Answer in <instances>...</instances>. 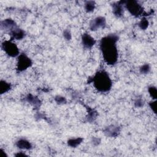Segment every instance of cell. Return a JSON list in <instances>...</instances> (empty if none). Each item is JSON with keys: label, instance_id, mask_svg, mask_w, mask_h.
<instances>
[{"label": "cell", "instance_id": "cell-1", "mask_svg": "<svg viewBox=\"0 0 157 157\" xmlns=\"http://www.w3.org/2000/svg\"><path fill=\"white\" fill-rule=\"evenodd\" d=\"M118 37L116 35H109L104 37L101 41L100 48L105 62L109 64L117 62L118 52L116 42Z\"/></svg>", "mask_w": 157, "mask_h": 157}, {"label": "cell", "instance_id": "cell-2", "mask_svg": "<svg viewBox=\"0 0 157 157\" xmlns=\"http://www.w3.org/2000/svg\"><path fill=\"white\" fill-rule=\"evenodd\" d=\"M93 82L97 90L100 91H107L112 86V81L108 74L104 71L97 73L93 77Z\"/></svg>", "mask_w": 157, "mask_h": 157}, {"label": "cell", "instance_id": "cell-3", "mask_svg": "<svg viewBox=\"0 0 157 157\" xmlns=\"http://www.w3.org/2000/svg\"><path fill=\"white\" fill-rule=\"evenodd\" d=\"M2 47L4 52L10 57H15L19 55V51L17 46L10 41H4L3 43Z\"/></svg>", "mask_w": 157, "mask_h": 157}, {"label": "cell", "instance_id": "cell-4", "mask_svg": "<svg viewBox=\"0 0 157 157\" xmlns=\"http://www.w3.org/2000/svg\"><path fill=\"white\" fill-rule=\"evenodd\" d=\"M31 64L32 63L31 59L25 54H20L18 59L17 69L19 70L20 71H24V70L30 67Z\"/></svg>", "mask_w": 157, "mask_h": 157}, {"label": "cell", "instance_id": "cell-5", "mask_svg": "<svg viewBox=\"0 0 157 157\" xmlns=\"http://www.w3.org/2000/svg\"><path fill=\"white\" fill-rule=\"evenodd\" d=\"M126 8L132 15L138 16L142 12V8L136 1H128L126 4Z\"/></svg>", "mask_w": 157, "mask_h": 157}, {"label": "cell", "instance_id": "cell-6", "mask_svg": "<svg viewBox=\"0 0 157 157\" xmlns=\"http://www.w3.org/2000/svg\"><path fill=\"white\" fill-rule=\"evenodd\" d=\"M105 25L106 19L102 17H98L92 21L90 24V28L92 31H95L101 27H104Z\"/></svg>", "mask_w": 157, "mask_h": 157}, {"label": "cell", "instance_id": "cell-7", "mask_svg": "<svg viewBox=\"0 0 157 157\" xmlns=\"http://www.w3.org/2000/svg\"><path fill=\"white\" fill-rule=\"evenodd\" d=\"M82 44L83 46L87 48H90L93 47L95 44V40L91 36L88 34H84L82 36Z\"/></svg>", "mask_w": 157, "mask_h": 157}, {"label": "cell", "instance_id": "cell-8", "mask_svg": "<svg viewBox=\"0 0 157 157\" xmlns=\"http://www.w3.org/2000/svg\"><path fill=\"white\" fill-rule=\"evenodd\" d=\"M16 145L19 148L24 150H29L31 148V144L30 142L27 140L24 139L19 140L16 143Z\"/></svg>", "mask_w": 157, "mask_h": 157}, {"label": "cell", "instance_id": "cell-9", "mask_svg": "<svg viewBox=\"0 0 157 157\" xmlns=\"http://www.w3.org/2000/svg\"><path fill=\"white\" fill-rule=\"evenodd\" d=\"M1 26L6 30H11V31L16 28L15 24L11 19H6L2 21Z\"/></svg>", "mask_w": 157, "mask_h": 157}, {"label": "cell", "instance_id": "cell-10", "mask_svg": "<svg viewBox=\"0 0 157 157\" xmlns=\"http://www.w3.org/2000/svg\"><path fill=\"white\" fill-rule=\"evenodd\" d=\"M11 34L13 36V38L19 40L21 38H23L24 36V32L21 31L19 28H15L14 30L11 31Z\"/></svg>", "mask_w": 157, "mask_h": 157}, {"label": "cell", "instance_id": "cell-11", "mask_svg": "<svg viewBox=\"0 0 157 157\" xmlns=\"http://www.w3.org/2000/svg\"><path fill=\"white\" fill-rule=\"evenodd\" d=\"M10 89V85L9 83L4 80L1 81V84H0V93H1V94L6 93Z\"/></svg>", "mask_w": 157, "mask_h": 157}, {"label": "cell", "instance_id": "cell-12", "mask_svg": "<svg viewBox=\"0 0 157 157\" xmlns=\"http://www.w3.org/2000/svg\"><path fill=\"white\" fill-rule=\"evenodd\" d=\"M83 139L82 138H74V139H71L68 140V144L69 146H71L72 147H76L81 142H82Z\"/></svg>", "mask_w": 157, "mask_h": 157}, {"label": "cell", "instance_id": "cell-13", "mask_svg": "<svg viewBox=\"0 0 157 157\" xmlns=\"http://www.w3.org/2000/svg\"><path fill=\"white\" fill-rule=\"evenodd\" d=\"M119 131L117 127H111V128H108L106 130V133L107 134L108 136H116V135L118 134Z\"/></svg>", "mask_w": 157, "mask_h": 157}, {"label": "cell", "instance_id": "cell-14", "mask_svg": "<svg viewBox=\"0 0 157 157\" xmlns=\"http://www.w3.org/2000/svg\"><path fill=\"white\" fill-rule=\"evenodd\" d=\"M113 12L118 17L121 16L123 14V7L122 4H118L114 6V7H113Z\"/></svg>", "mask_w": 157, "mask_h": 157}, {"label": "cell", "instance_id": "cell-15", "mask_svg": "<svg viewBox=\"0 0 157 157\" xmlns=\"http://www.w3.org/2000/svg\"><path fill=\"white\" fill-rule=\"evenodd\" d=\"M95 9V3L93 1H88L85 4V9L87 12H92Z\"/></svg>", "mask_w": 157, "mask_h": 157}, {"label": "cell", "instance_id": "cell-16", "mask_svg": "<svg viewBox=\"0 0 157 157\" xmlns=\"http://www.w3.org/2000/svg\"><path fill=\"white\" fill-rule=\"evenodd\" d=\"M150 71V66L149 64H145L140 68V71L142 74H147Z\"/></svg>", "mask_w": 157, "mask_h": 157}, {"label": "cell", "instance_id": "cell-17", "mask_svg": "<svg viewBox=\"0 0 157 157\" xmlns=\"http://www.w3.org/2000/svg\"><path fill=\"white\" fill-rule=\"evenodd\" d=\"M148 25H149V21L147 19H142V20L140 21V22L139 23L140 27L141 28V29H143V30H145L146 28H147L148 27Z\"/></svg>", "mask_w": 157, "mask_h": 157}, {"label": "cell", "instance_id": "cell-18", "mask_svg": "<svg viewBox=\"0 0 157 157\" xmlns=\"http://www.w3.org/2000/svg\"><path fill=\"white\" fill-rule=\"evenodd\" d=\"M149 91L151 96L153 97L154 99L156 98L157 91H156V89L155 87H154V86H151V87H150L149 89Z\"/></svg>", "mask_w": 157, "mask_h": 157}, {"label": "cell", "instance_id": "cell-19", "mask_svg": "<svg viewBox=\"0 0 157 157\" xmlns=\"http://www.w3.org/2000/svg\"><path fill=\"white\" fill-rule=\"evenodd\" d=\"M55 100L58 104H64L66 102V99L62 96H58L55 98Z\"/></svg>", "mask_w": 157, "mask_h": 157}, {"label": "cell", "instance_id": "cell-20", "mask_svg": "<svg viewBox=\"0 0 157 157\" xmlns=\"http://www.w3.org/2000/svg\"><path fill=\"white\" fill-rule=\"evenodd\" d=\"M63 36L64 38H65L66 40L69 41L71 39V34L70 33V31L68 30H65L63 33Z\"/></svg>", "mask_w": 157, "mask_h": 157}, {"label": "cell", "instance_id": "cell-21", "mask_svg": "<svg viewBox=\"0 0 157 157\" xmlns=\"http://www.w3.org/2000/svg\"><path fill=\"white\" fill-rule=\"evenodd\" d=\"M134 104L137 107H141L144 105V101L142 99H137L134 102Z\"/></svg>", "mask_w": 157, "mask_h": 157}, {"label": "cell", "instance_id": "cell-22", "mask_svg": "<svg viewBox=\"0 0 157 157\" xmlns=\"http://www.w3.org/2000/svg\"><path fill=\"white\" fill-rule=\"evenodd\" d=\"M150 107L151 108V109H152L155 113H156V101L155 102H151V104H150Z\"/></svg>", "mask_w": 157, "mask_h": 157}]
</instances>
